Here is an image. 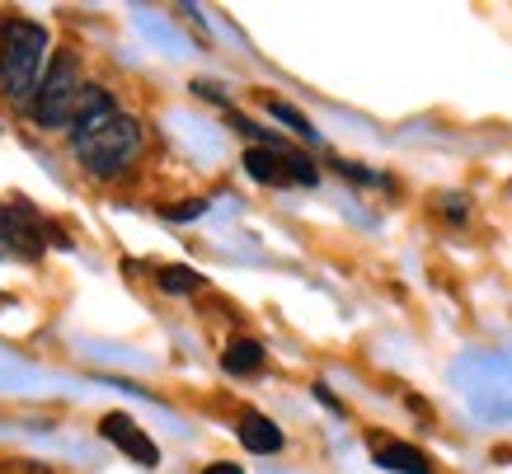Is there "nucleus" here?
Instances as JSON below:
<instances>
[{
    "mask_svg": "<svg viewBox=\"0 0 512 474\" xmlns=\"http://www.w3.org/2000/svg\"><path fill=\"white\" fill-rule=\"evenodd\" d=\"M245 169L249 179H259V184H315L320 174H315V165L306 160V155H296L292 146H282L278 137L264 141V146H249L245 151Z\"/></svg>",
    "mask_w": 512,
    "mask_h": 474,
    "instance_id": "4",
    "label": "nucleus"
},
{
    "mask_svg": "<svg viewBox=\"0 0 512 474\" xmlns=\"http://www.w3.org/2000/svg\"><path fill=\"white\" fill-rule=\"evenodd\" d=\"M221 367L231 371V376H254V371L264 367V343H254V338H235V343H226Z\"/></svg>",
    "mask_w": 512,
    "mask_h": 474,
    "instance_id": "9",
    "label": "nucleus"
},
{
    "mask_svg": "<svg viewBox=\"0 0 512 474\" xmlns=\"http://www.w3.org/2000/svg\"><path fill=\"white\" fill-rule=\"evenodd\" d=\"M47 226L24 202H0V259H43Z\"/></svg>",
    "mask_w": 512,
    "mask_h": 474,
    "instance_id": "5",
    "label": "nucleus"
},
{
    "mask_svg": "<svg viewBox=\"0 0 512 474\" xmlns=\"http://www.w3.org/2000/svg\"><path fill=\"white\" fill-rule=\"evenodd\" d=\"M99 432H104V442L118 446L127 460H137V465H160V446L151 442L127 413H109V418L99 423Z\"/></svg>",
    "mask_w": 512,
    "mask_h": 474,
    "instance_id": "6",
    "label": "nucleus"
},
{
    "mask_svg": "<svg viewBox=\"0 0 512 474\" xmlns=\"http://www.w3.org/2000/svg\"><path fill=\"white\" fill-rule=\"evenodd\" d=\"M160 287L170 291V296H188V291H198L202 287V277L193 273V268H179V263H170V268H160Z\"/></svg>",
    "mask_w": 512,
    "mask_h": 474,
    "instance_id": "11",
    "label": "nucleus"
},
{
    "mask_svg": "<svg viewBox=\"0 0 512 474\" xmlns=\"http://www.w3.org/2000/svg\"><path fill=\"white\" fill-rule=\"evenodd\" d=\"M113 108H118V104L109 99V90H99V85H90V90L80 94L76 118H71V137H76V132H85V127H94L99 118H109Z\"/></svg>",
    "mask_w": 512,
    "mask_h": 474,
    "instance_id": "10",
    "label": "nucleus"
},
{
    "mask_svg": "<svg viewBox=\"0 0 512 474\" xmlns=\"http://www.w3.org/2000/svg\"><path fill=\"white\" fill-rule=\"evenodd\" d=\"M447 216H451V221H466V202H461V198H447Z\"/></svg>",
    "mask_w": 512,
    "mask_h": 474,
    "instance_id": "15",
    "label": "nucleus"
},
{
    "mask_svg": "<svg viewBox=\"0 0 512 474\" xmlns=\"http://www.w3.org/2000/svg\"><path fill=\"white\" fill-rule=\"evenodd\" d=\"M202 474H245L240 465H231V460H217V465H207Z\"/></svg>",
    "mask_w": 512,
    "mask_h": 474,
    "instance_id": "14",
    "label": "nucleus"
},
{
    "mask_svg": "<svg viewBox=\"0 0 512 474\" xmlns=\"http://www.w3.org/2000/svg\"><path fill=\"white\" fill-rule=\"evenodd\" d=\"M71 151H76L80 169H90L94 179H113L141 155V123L123 108H113L109 118H99L94 127L71 137Z\"/></svg>",
    "mask_w": 512,
    "mask_h": 474,
    "instance_id": "2",
    "label": "nucleus"
},
{
    "mask_svg": "<svg viewBox=\"0 0 512 474\" xmlns=\"http://www.w3.org/2000/svg\"><path fill=\"white\" fill-rule=\"evenodd\" d=\"M240 446L254 451V456H273V451H282L278 423L264 418V413H240Z\"/></svg>",
    "mask_w": 512,
    "mask_h": 474,
    "instance_id": "7",
    "label": "nucleus"
},
{
    "mask_svg": "<svg viewBox=\"0 0 512 474\" xmlns=\"http://www.w3.org/2000/svg\"><path fill=\"white\" fill-rule=\"evenodd\" d=\"M268 113H273V118H278V123H287L296 132V137L301 141H315V127L306 123V118H301V113H296L292 104H278V99H268Z\"/></svg>",
    "mask_w": 512,
    "mask_h": 474,
    "instance_id": "12",
    "label": "nucleus"
},
{
    "mask_svg": "<svg viewBox=\"0 0 512 474\" xmlns=\"http://www.w3.org/2000/svg\"><path fill=\"white\" fill-rule=\"evenodd\" d=\"M372 456L381 470H395V474H428V456H423L419 446L409 442H376Z\"/></svg>",
    "mask_w": 512,
    "mask_h": 474,
    "instance_id": "8",
    "label": "nucleus"
},
{
    "mask_svg": "<svg viewBox=\"0 0 512 474\" xmlns=\"http://www.w3.org/2000/svg\"><path fill=\"white\" fill-rule=\"evenodd\" d=\"M80 94H85V85H80L76 52H57L47 62V76L38 85V94H33L29 118L38 127H47V132L52 127H71V118H76V108H80Z\"/></svg>",
    "mask_w": 512,
    "mask_h": 474,
    "instance_id": "3",
    "label": "nucleus"
},
{
    "mask_svg": "<svg viewBox=\"0 0 512 474\" xmlns=\"http://www.w3.org/2000/svg\"><path fill=\"white\" fill-rule=\"evenodd\" d=\"M47 62V29L33 19H10L0 29V90L10 94V104H33V94L43 85Z\"/></svg>",
    "mask_w": 512,
    "mask_h": 474,
    "instance_id": "1",
    "label": "nucleus"
},
{
    "mask_svg": "<svg viewBox=\"0 0 512 474\" xmlns=\"http://www.w3.org/2000/svg\"><path fill=\"white\" fill-rule=\"evenodd\" d=\"M174 221H188V216H202V202H179V207H174Z\"/></svg>",
    "mask_w": 512,
    "mask_h": 474,
    "instance_id": "13",
    "label": "nucleus"
}]
</instances>
